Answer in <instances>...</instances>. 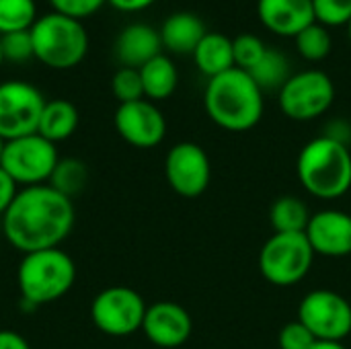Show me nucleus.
<instances>
[{"label":"nucleus","instance_id":"obj_1","mask_svg":"<svg viewBox=\"0 0 351 349\" xmlns=\"http://www.w3.org/2000/svg\"><path fill=\"white\" fill-rule=\"evenodd\" d=\"M74 204L51 185H33L16 193L2 216L6 241L23 255L58 249L74 226Z\"/></svg>","mask_w":351,"mask_h":349},{"label":"nucleus","instance_id":"obj_2","mask_svg":"<svg viewBox=\"0 0 351 349\" xmlns=\"http://www.w3.org/2000/svg\"><path fill=\"white\" fill-rule=\"evenodd\" d=\"M204 105L218 128L247 132L263 117V91L247 70L230 68L208 80Z\"/></svg>","mask_w":351,"mask_h":349},{"label":"nucleus","instance_id":"obj_3","mask_svg":"<svg viewBox=\"0 0 351 349\" xmlns=\"http://www.w3.org/2000/svg\"><path fill=\"white\" fill-rule=\"evenodd\" d=\"M296 173L311 195L337 200L351 189L350 146L323 134L300 150Z\"/></svg>","mask_w":351,"mask_h":349},{"label":"nucleus","instance_id":"obj_4","mask_svg":"<svg viewBox=\"0 0 351 349\" xmlns=\"http://www.w3.org/2000/svg\"><path fill=\"white\" fill-rule=\"evenodd\" d=\"M74 280L76 265L60 247L23 255L16 272L21 298L31 309L64 298L74 286Z\"/></svg>","mask_w":351,"mask_h":349},{"label":"nucleus","instance_id":"obj_5","mask_svg":"<svg viewBox=\"0 0 351 349\" xmlns=\"http://www.w3.org/2000/svg\"><path fill=\"white\" fill-rule=\"evenodd\" d=\"M33 56L49 68L66 70L80 64L88 49V35L78 19L47 12L33 23Z\"/></svg>","mask_w":351,"mask_h":349},{"label":"nucleus","instance_id":"obj_6","mask_svg":"<svg viewBox=\"0 0 351 349\" xmlns=\"http://www.w3.org/2000/svg\"><path fill=\"white\" fill-rule=\"evenodd\" d=\"M315 261V251L304 232H274L259 253L261 276L280 288L302 282Z\"/></svg>","mask_w":351,"mask_h":349},{"label":"nucleus","instance_id":"obj_7","mask_svg":"<svg viewBox=\"0 0 351 349\" xmlns=\"http://www.w3.org/2000/svg\"><path fill=\"white\" fill-rule=\"evenodd\" d=\"M58 160L56 144L39 134H31L4 142L0 169L6 171L16 185L33 187L49 181Z\"/></svg>","mask_w":351,"mask_h":349},{"label":"nucleus","instance_id":"obj_8","mask_svg":"<svg viewBox=\"0 0 351 349\" xmlns=\"http://www.w3.org/2000/svg\"><path fill=\"white\" fill-rule=\"evenodd\" d=\"M280 109L294 121L321 117L335 101V84L323 70H302L292 74L278 93Z\"/></svg>","mask_w":351,"mask_h":349},{"label":"nucleus","instance_id":"obj_9","mask_svg":"<svg viewBox=\"0 0 351 349\" xmlns=\"http://www.w3.org/2000/svg\"><path fill=\"white\" fill-rule=\"evenodd\" d=\"M144 298L128 286H111L99 292L90 302L95 327L109 337H128L142 331L146 315Z\"/></svg>","mask_w":351,"mask_h":349},{"label":"nucleus","instance_id":"obj_10","mask_svg":"<svg viewBox=\"0 0 351 349\" xmlns=\"http://www.w3.org/2000/svg\"><path fill=\"white\" fill-rule=\"evenodd\" d=\"M45 99L29 82L6 80L0 84V138L4 142L37 134Z\"/></svg>","mask_w":351,"mask_h":349},{"label":"nucleus","instance_id":"obj_11","mask_svg":"<svg viewBox=\"0 0 351 349\" xmlns=\"http://www.w3.org/2000/svg\"><path fill=\"white\" fill-rule=\"evenodd\" d=\"M298 321L317 341H339L351 333V304L333 290H313L298 306Z\"/></svg>","mask_w":351,"mask_h":349},{"label":"nucleus","instance_id":"obj_12","mask_svg":"<svg viewBox=\"0 0 351 349\" xmlns=\"http://www.w3.org/2000/svg\"><path fill=\"white\" fill-rule=\"evenodd\" d=\"M165 175L175 193L183 197H197L210 185L212 165L199 144L179 142L165 158Z\"/></svg>","mask_w":351,"mask_h":349},{"label":"nucleus","instance_id":"obj_13","mask_svg":"<svg viewBox=\"0 0 351 349\" xmlns=\"http://www.w3.org/2000/svg\"><path fill=\"white\" fill-rule=\"evenodd\" d=\"M113 121L117 134L136 148H154L167 136V119L162 111L146 99L121 103Z\"/></svg>","mask_w":351,"mask_h":349},{"label":"nucleus","instance_id":"obj_14","mask_svg":"<svg viewBox=\"0 0 351 349\" xmlns=\"http://www.w3.org/2000/svg\"><path fill=\"white\" fill-rule=\"evenodd\" d=\"M142 331L156 348L175 349L191 337L193 321L181 304L162 300L146 309Z\"/></svg>","mask_w":351,"mask_h":349},{"label":"nucleus","instance_id":"obj_15","mask_svg":"<svg viewBox=\"0 0 351 349\" xmlns=\"http://www.w3.org/2000/svg\"><path fill=\"white\" fill-rule=\"evenodd\" d=\"M315 255L348 257L351 255V214L341 210L315 212L304 230Z\"/></svg>","mask_w":351,"mask_h":349},{"label":"nucleus","instance_id":"obj_16","mask_svg":"<svg viewBox=\"0 0 351 349\" xmlns=\"http://www.w3.org/2000/svg\"><path fill=\"white\" fill-rule=\"evenodd\" d=\"M257 14L269 31L286 37H296L317 21L313 0H257Z\"/></svg>","mask_w":351,"mask_h":349},{"label":"nucleus","instance_id":"obj_17","mask_svg":"<svg viewBox=\"0 0 351 349\" xmlns=\"http://www.w3.org/2000/svg\"><path fill=\"white\" fill-rule=\"evenodd\" d=\"M162 39L160 31L146 23H132L128 25L115 41V53L125 68L140 70L146 62L160 53Z\"/></svg>","mask_w":351,"mask_h":349},{"label":"nucleus","instance_id":"obj_18","mask_svg":"<svg viewBox=\"0 0 351 349\" xmlns=\"http://www.w3.org/2000/svg\"><path fill=\"white\" fill-rule=\"evenodd\" d=\"M206 25L204 21L187 10L173 12L171 16L165 19L160 27V39L162 45L175 53H193L197 43L206 35Z\"/></svg>","mask_w":351,"mask_h":349},{"label":"nucleus","instance_id":"obj_19","mask_svg":"<svg viewBox=\"0 0 351 349\" xmlns=\"http://www.w3.org/2000/svg\"><path fill=\"white\" fill-rule=\"evenodd\" d=\"M193 60L199 72L206 74L208 78H214L230 68H237L232 39L226 37L224 33L208 31L204 39L197 43V47L193 49Z\"/></svg>","mask_w":351,"mask_h":349},{"label":"nucleus","instance_id":"obj_20","mask_svg":"<svg viewBox=\"0 0 351 349\" xmlns=\"http://www.w3.org/2000/svg\"><path fill=\"white\" fill-rule=\"evenodd\" d=\"M78 109L74 103L66 101V99H53L47 101L39 119V128L37 134L43 136L49 142H62L68 140L76 128H78Z\"/></svg>","mask_w":351,"mask_h":349},{"label":"nucleus","instance_id":"obj_21","mask_svg":"<svg viewBox=\"0 0 351 349\" xmlns=\"http://www.w3.org/2000/svg\"><path fill=\"white\" fill-rule=\"evenodd\" d=\"M142 76V86H144V97L150 101H162L169 99L179 82L177 66L173 64L171 58L158 53L150 62H146L140 68Z\"/></svg>","mask_w":351,"mask_h":349},{"label":"nucleus","instance_id":"obj_22","mask_svg":"<svg viewBox=\"0 0 351 349\" xmlns=\"http://www.w3.org/2000/svg\"><path fill=\"white\" fill-rule=\"evenodd\" d=\"M311 216L308 206L296 195H282L269 208V222L276 232H304Z\"/></svg>","mask_w":351,"mask_h":349},{"label":"nucleus","instance_id":"obj_23","mask_svg":"<svg viewBox=\"0 0 351 349\" xmlns=\"http://www.w3.org/2000/svg\"><path fill=\"white\" fill-rule=\"evenodd\" d=\"M249 74L253 76V80L259 84L261 91H278V93L286 84V80L292 76L288 58L280 49H274V47H267L261 62L255 68H251Z\"/></svg>","mask_w":351,"mask_h":349},{"label":"nucleus","instance_id":"obj_24","mask_svg":"<svg viewBox=\"0 0 351 349\" xmlns=\"http://www.w3.org/2000/svg\"><path fill=\"white\" fill-rule=\"evenodd\" d=\"M86 183H88V171L82 160L60 158L47 185H51L56 191H60L62 195L72 200L86 187Z\"/></svg>","mask_w":351,"mask_h":349},{"label":"nucleus","instance_id":"obj_25","mask_svg":"<svg viewBox=\"0 0 351 349\" xmlns=\"http://www.w3.org/2000/svg\"><path fill=\"white\" fill-rule=\"evenodd\" d=\"M296 49L302 58L311 60V62H319L323 58L329 56L331 47H333V39L329 33V27L321 25V23H313L306 29H302L296 37Z\"/></svg>","mask_w":351,"mask_h":349},{"label":"nucleus","instance_id":"obj_26","mask_svg":"<svg viewBox=\"0 0 351 349\" xmlns=\"http://www.w3.org/2000/svg\"><path fill=\"white\" fill-rule=\"evenodd\" d=\"M35 21V0H0V35L27 31Z\"/></svg>","mask_w":351,"mask_h":349},{"label":"nucleus","instance_id":"obj_27","mask_svg":"<svg viewBox=\"0 0 351 349\" xmlns=\"http://www.w3.org/2000/svg\"><path fill=\"white\" fill-rule=\"evenodd\" d=\"M232 51H234V66L249 72L261 62V58L267 51V45L263 43L261 37L253 33H241L232 39Z\"/></svg>","mask_w":351,"mask_h":349},{"label":"nucleus","instance_id":"obj_28","mask_svg":"<svg viewBox=\"0 0 351 349\" xmlns=\"http://www.w3.org/2000/svg\"><path fill=\"white\" fill-rule=\"evenodd\" d=\"M111 91H113L115 99L119 101V105L144 99V86H142L140 70L121 66L111 78Z\"/></svg>","mask_w":351,"mask_h":349},{"label":"nucleus","instance_id":"obj_29","mask_svg":"<svg viewBox=\"0 0 351 349\" xmlns=\"http://www.w3.org/2000/svg\"><path fill=\"white\" fill-rule=\"evenodd\" d=\"M315 19L325 27L348 25L351 21V0H313Z\"/></svg>","mask_w":351,"mask_h":349},{"label":"nucleus","instance_id":"obj_30","mask_svg":"<svg viewBox=\"0 0 351 349\" xmlns=\"http://www.w3.org/2000/svg\"><path fill=\"white\" fill-rule=\"evenodd\" d=\"M0 43H2L4 60L25 62V60H29L33 56V41H31V31L29 29L0 35Z\"/></svg>","mask_w":351,"mask_h":349},{"label":"nucleus","instance_id":"obj_31","mask_svg":"<svg viewBox=\"0 0 351 349\" xmlns=\"http://www.w3.org/2000/svg\"><path fill=\"white\" fill-rule=\"evenodd\" d=\"M315 344H317L315 335L300 321H292L284 325L278 335L280 349H313Z\"/></svg>","mask_w":351,"mask_h":349},{"label":"nucleus","instance_id":"obj_32","mask_svg":"<svg viewBox=\"0 0 351 349\" xmlns=\"http://www.w3.org/2000/svg\"><path fill=\"white\" fill-rule=\"evenodd\" d=\"M49 2L56 8V12H62L66 16H72V19L80 21L82 16H88V14L97 12L105 0H49Z\"/></svg>","mask_w":351,"mask_h":349},{"label":"nucleus","instance_id":"obj_33","mask_svg":"<svg viewBox=\"0 0 351 349\" xmlns=\"http://www.w3.org/2000/svg\"><path fill=\"white\" fill-rule=\"evenodd\" d=\"M16 183L8 177L6 171L0 169V216H4V212L10 208L12 200L16 197Z\"/></svg>","mask_w":351,"mask_h":349},{"label":"nucleus","instance_id":"obj_34","mask_svg":"<svg viewBox=\"0 0 351 349\" xmlns=\"http://www.w3.org/2000/svg\"><path fill=\"white\" fill-rule=\"evenodd\" d=\"M0 349H31L27 339L14 331H8V329H2L0 331Z\"/></svg>","mask_w":351,"mask_h":349},{"label":"nucleus","instance_id":"obj_35","mask_svg":"<svg viewBox=\"0 0 351 349\" xmlns=\"http://www.w3.org/2000/svg\"><path fill=\"white\" fill-rule=\"evenodd\" d=\"M109 2L119 10H142V8L150 6L154 0H109Z\"/></svg>","mask_w":351,"mask_h":349},{"label":"nucleus","instance_id":"obj_36","mask_svg":"<svg viewBox=\"0 0 351 349\" xmlns=\"http://www.w3.org/2000/svg\"><path fill=\"white\" fill-rule=\"evenodd\" d=\"M313 349H348L343 344L339 341H317Z\"/></svg>","mask_w":351,"mask_h":349},{"label":"nucleus","instance_id":"obj_37","mask_svg":"<svg viewBox=\"0 0 351 349\" xmlns=\"http://www.w3.org/2000/svg\"><path fill=\"white\" fill-rule=\"evenodd\" d=\"M2 152H4V140L0 138V160H2Z\"/></svg>","mask_w":351,"mask_h":349},{"label":"nucleus","instance_id":"obj_38","mask_svg":"<svg viewBox=\"0 0 351 349\" xmlns=\"http://www.w3.org/2000/svg\"><path fill=\"white\" fill-rule=\"evenodd\" d=\"M2 62H4V53H2V43H0V66H2Z\"/></svg>","mask_w":351,"mask_h":349},{"label":"nucleus","instance_id":"obj_39","mask_svg":"<svg viewBox=\"0 0 351 349\" xmlns=\"http://www.w3.org/2000/svg\"><path fill=\"white\" fill-rule=\"evenodd\" d=\"M348 31H350V39H351V21L348 23Z\"/></svg>","mask_w":351,"mask_h":349}]
</instances>
